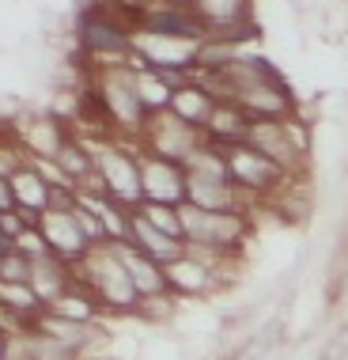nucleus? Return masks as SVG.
Wrapping results in <instances>:
<instances>
[{
	"label": "nucleus",
	"mask_w": 348,
	"mask_h": 360,
	"mask_svg": "<svg viewBox=\"0 0 348 360\" xmlns=\"http://www.w3.org/2000/svg\"><path fill=\"white\" fill-rule=\"evenodd\" d=\"M224 80L231 87V103L243 114H250L254 122L261 118H288L292 114V95L288 84L276 76V69H269L257 57H227L220 65Z\"/></svg>",
	"instance_id": "obj_1"
},
{
	"label": "nucleus",
	"mask_w": 348,
	"mask_h": 360,
	"mask_svg": "<svg viewBox=\"0 0 348 360\" xmlns=\"http://www.w3.org/2000/svg\"><path fill=\"white\" fill-rule=\"evenodd\" d=\"M72 274L102 304V311H114V315H133V311H137L140 315L144 300H140L137 285H133V277L125 274L114 243H95V247L72 266Z\"/></svg>",
	"instance_id": "obj_2"
},
{
	"label": "nucleus",
	"mask_w": 348,
	"mask_h": 360,
	"mask_svg": "<svg viewBox=\"0 0 348 360\" xmlns=\"http://www.w3.org/2000/svg\"><path fill=\"white\" fill-rule=\"evenodd\" d=\"M87 91L91 99L99 103L106 125L118 141H129L137 137L140 144V133H144V122H148V106L140 103L137 95V84H133V69H99V72H87Z\"/></svg>",
	"instance_id": "obj_3"
},
{
	"label": "nucleus",
	"mask_w": 348,
	"mask_h": 360,
	"mask_svg": "<svg viewBox=\"0 0 348 360\" xmlns=\"http://www.w3.org/2000/svg\"><path fill=\"white\" fill-rule=\"evenodd\" d=\"M83 144L91 148V160H95V186L133 212L144 201L140 148L133 152L129 141H118V137H83Z\"/></svg>",
	"instance_id": "obj_4"
},
{
	"label": "nucleus",
	"mask_w": 348,
	"mask_h": 360,
	"mask_svg": "<svg viewBox=\"0 0 348 360\" xmlns=\"http://www.w3.org/2000/svg\"><path fill=\"white\" fill-rule=\"evenodd\" d=\"M178 217H182V239L186 247L193 250H205V255L224 262L231 250L243 247L246 231H250V220L243 209L235 212H208V209H197L189 201L178 205Z\"/></svg>",
	"instance_id": "obj_5"
},
{
	"label": "nucleus",
	"mask_w": 348,
	"mask_h": 360,
	"mask_svg": "<svg viewBox=\"0 0 348 360\" xmlns=\"http://www.w3.org/2000/svg\"><path fill=\"white\" fill-rule=\"evenodd\" d=\"M201 144H205V133L186 125L170 110H152L148 122H144V133H140V152L163 155L170 163H186Z\"/></svg>",
	"instance_id": "obj_6"
},
{
	"label": "nucleus",
	"mask_w": 348,
	"mask_h": 360,
	"mask_svg": "<svg viewBox=\"0 0 348 360\" xmlns=\"http://www.w3.org/2000/svg\"><path fill=\"white\" fill-rule=\"evenodd\" d=\"M246 144H250V148H257L265 160H273L284 174H292V171L303 167V155H307L303 129H295V122H288V118H261V122H250Z\"/></svg>",
	"instance_id": "obj_7"
},
{
	"label": "nucleus",
	"mask_w": 348,
	"mask_h": 360,
	"mask_svg": "<svg viewBox=\"0 0 348 360\" xmlns=\"http://www.w3.org/2000/svg\"><path fill=\"white\" fill-rule=\"evenodd\" d=\"M220 152H224L227 174H231V182H235L239 193H273L288 182V174L280 171L273 160H265L257 148H250L246 141L243 144H224Z\"/></svg>",
	"instance_id": "obj_8"
},
{
	"label": "nucleus",
	"mask_w": 348,
	"mask_h": 360,
	"mask_svg": "<svg viewBox=\"0 0 348 360\" xmlns=\"http://www.w3.org/2000/svg\"><path fill=\"white\" fill-rule=\"evenodd\" d=\"M34 224H38V231L46 236V243H50V255L65 258L69 266H76V262H80L87 250L95 247V243L87 239V231L80 228V217H76V198L69 201V205H50Z\"/></svg>",
	"instance_id": "obj_9"
},
{
	"label": "nucleus",
	"mask_w": 348,
	"mask_h": 360,
	"mask_svg": "<svg viewBox=\"0 0 348 360\" xmlns=\"http://www.w3.org/2000/svg\"><path fill=\"white\" fill-rule=\"evenodd\" d=\"M163 274H167V288L178 292V296H205L220 285V258L186 247L182 258L163 266Z\"/></svg>",
	"instance_id": "obj_10"
},
{
	"label": "nucleus",
	"mask_w": 348,
	"mask_h": 360,
	"mask_svg": "<svg viewBox=\"0 0 348 360\" xmlns=\"http://www.w3.org/2000/svg\"><path fill=\"white\" fill-rule=\"evenodd\" d=\"M140 190H144V201L182 205L186 201V171H182V163L140 152Z\"/></svg>",
	"instance_id": "obj_11"
},
{
	"label": "nucleus",
	"mask_w": 348,
	"mask_h": 360,
	"mask_svg": "<svg viewBox=\"0 0 348 360\" xmlns=\"http://www.w3.org/2000/svg\"><path fill=\"white\" fill-rule=\"evenodd\" d=\"M189 12L205 23L208 38L227 42L231 34H246L250 0H189Z\"/></svg>",
	"instance_id": "obj_12"
},
{
	"label": "nucleus",
	"mask_w": 348,
	"mask_h": 360,
	"mask_svg": "<svg viewBox=\"0 0 348 360\" xmlns=\"http://www.w3.org/2000/svg\"><path fill=\"white\" fill-rule=\"evenodd\" d=\"M186 201L208 212H235L239 190L231 182V174H205V171H186Z\"/></svg>",
	"instance_id": "obj_13"
},
{
	"label": "nucleus",
	"mask_w": 348,
	"mask_h": 360,
	"mask_svg": "<svg viewBox=\"0 0 348 360\" xmlns=\"http://www.w3.org/2000/svg\"><path fill=\"white\" fill-rule=\"evenodd\" d=\"M72 129H65L57 118H34V122H23L15 144L23 148L27 160H57L61 148L69 144Z\"/></svg>",
	"instance_id": "obj_14"
},
{
	"label": "nucleus",
	"mask_w": 348,
	"mask_h": 360,
	"mask_svg": "<svg viewBox=\"0 0 348 360\" xmlns=\"http://www.w3.org/2000/svg\"><path fill=\"white\" fill-rule=\"evenodd\" d=\"M114 250H118V258H121L125 274H129V277H133V285H137L140 300L170 296V288H167V274H163V266H159L156 258L140 255V250L133 247V243H114Z\"/></svg>",
	"instance_id": "obj_15"
},
{
	"label": "nucleus",
	"mask_w": 348,
	"mask_h": 360,
	"mask_svg": "<svg viewBox=\"0 0 348 360\" xmlns=\"http://www.w3.org/2000/svg\"><path fill=\"white\" fill-rule=\"evenodd\" d=\"M125 243H133L140 255L156 258L159 266H167V262L186 255V239H174V236H167V231H159L156 224H148L137 209L129 212V236H125Z\"/></svg>",
	"instance_id": "obj_16"
},
{
	"label": "nucleus",
	"mask_w": 348,
	"mask_h": 360,
	"mask_svg": "<svg viewBox=\"0 0 348 360\" xmlns=\"http://www.w3.org/2000/svg\"><path fill=\"white\" fill-rule=\"evenodd\" d=\"M8 182H12V190H15V209H19V212H27L31 220H38L46 209H50V201H53V186L46 182V174L38 171L31 160H27L23 167H19Z\"/></svg>",
	"instance_id": "obj_17"
},
{
	"label": "nucleus",
	"mask_w": 348,
	"mask_h": 360,
	"mask_svg": "<svg viewBox=\"0 0 348 360\" xmlns=\"http://www.w3.org/2000/svg\"><path fill=\"white\" fill-rule=\"evenodd\" d=\"M72 281H76V274L65 258H57V255L31 258V288H34V296L42 300V307H50Z\"/></svg>",
	"instance_id": "obj_18"
},
{
	"label": "nucleus",
	"mask_w": 348,
	"mask_h": 360,
	"mask_svg": "<svg viewBox=\"0 0 348 360\" xmlns=\"http://www.w3.org/2000/svg\"><path fill=\"white\" fill-rule=\"evenodd\" d=\"M31 330H38V334H46V338H53V342H61L65 349H72V353H80V356L95 345V338H99V326L72 323V319H61V315H53V311H42V315L31 323Z\"/></svg>",
	"instance_id": "obj_19"
},
{
	"label": "nucleus",
	"mask_w": 348,
	"mask_h": 360,
	"mask_svg": "<svg viewBox=\"0 0 348 360\" xmlns=\"http://www.w3.org/2000/svg\"><path fill=\"white\" fill-rule=\"evenodd\" d=\"M170 114H178L186 125H193V129H201L205 133V125L212 118V110H216V99L205 91V87H197V84H178L174 87V95H170V106H167Z\"/></svg>",
	"instance_id": "obj_20"
},
{
	"label": "nucleus",
	"mask_w": 348,
	"mask_h": 360,
	"mask_svg": "<svg viewBox=\"0 0 348 360\" xmlns=\"http://www.w3.org/2000/svg\"><path fill=\"white\" fill-rule=\"evenodd\" d=\"M250 114H243L235 103H216V110H212V118L205 125V141L208 144H243L246 133H250Z\"/></svg>",
	"instance_id": "obj_21"
},
{
	"label": "nucleus",
	"mask_w": 348,
	"mask_h": 360,
	"mask_svg": "<svg viewBox=\"0 0 348 360\" xmlns=\"http://www.w3.org/2000/svg\"><path fill=\"white\" fill-rule=\"evenodd\" d=\"M46 311H53V315H61V319H72V323H83V326H99V319L106 315L102 304L80 285V281H72Z\"/></svg>",
	"instance_id": "obj_22"
},
{
	"label": "nucleus",
	"mask_w": 348,
	"mask_h": 360,
	"mask_svg": "<svg viewBox=\"0 0 348 360\" xmlns=\"http://www.w3.org/2000/svg\"><path fill=\"white\" fill-rule=\"evenodd\" d=\"M0 307L19 315L23 323H34L38 315H42V300L34 296L31 285H19V281H0Z\"/></svg>",
	"instance_id": "obj_23"
},
{
	"label": "nucleus",
	"mask_w": 348,
	"mask_h": 360,
	"mask_svg": "<svg viewBox=\"0 0 348 360\" xmlns=\"http://www.w3.org/2000/svg\"><path fill=\"white\" fill-rule=\"evenodd\" d=\"M137 212L148 224H156L159 231H167V236L182 239V217H178V205H159V201H140Z\"/></svg>",
	"instance_id": "obj_24"
},
{
	"label": "nucleus",
	"mask_w": 348,
	"mask_h": 360,
	"mask_svg": "<svg viewBox=\"0 0 348 360\" xmlns=\"http://www.w3.org/2000/svg\"><path fill=\"white\" fill-rule=\"evenodd\" d=\"M23 345H27V353H31L34 360H83L80 353L65 349L61 342H53V338L38 334V330H27V334H23Z\"/></svg>",
	"instance_id": "obj_25"
},
{
	"label": "nucleus",
	"mask_w": 348,
	"mask_h": 360,
	"mask_svg": "<svg viewBox=\"0 0 348 360\" xmlns=\"http://www.w3.org/2000/svg\"><path fill=\"white\" fill-rule=\"evenodd\" d=\"M0 281H19V285H31V258L19 255L15 247H4V258H0Z\"/></svg>",
	"instance_id": "obj_26"
},
{
	"label": "nucleus",
	"mask_w": 348,
	"mask_h": 360,
	"mask_svg": "<svg viewBox=\"0 0 348 360\" xmlns=\"http://www.w3.org/2000/svg\"><path fill=\"white\" fill-rule=\"evenodd\" d=\"M12 247L19 250V255H27V258H42V255H50V243H46V236L38 231V224H31V228L19 236Z\"/></svg>",
	"instance_id": "obj_27"
},
{
	"label": "nucleus",
	"mask_w": 348,
	"mask_h": 360,
	"mask_svg": "<svg viewBox=\"0 0 348 360\" xmlns=\"http://www.w3.org/2000/svg\"><path fill=\"white\" fill-rule=\"evenodd\" d=\"M0 212H15V190L8 179H0Z\"/></svg>",
	"instance_id": "obj_28"
},
{
	"label": "nucleus",
	"mask_w": 348,
	"mask_h": 360,
	"mask_svg": "<svg viewBox=\"0 0 348 360\" xmlns=\"http://www.w3.org/2000/svg\"><path fill=\"white\" fill-rule=\"evenodd\" d=\"M8 360H34L31 353H27L23 338H12V349H8Z\"/></svg>",
	"instance_id": "obj_29"
},
{
	"label": "nucleus",
	"mask_w": 348,
	"mask_h": 360,
	"mask_svg": "<svg viewBox=\"0 0 348 360\" xmlns=\"http://www.w3.org/2000/svg\"><path fill=\"white\" fill-rule=\"evenodd\" d=\"M8 349H12V338H8L4 330H0V360H8Z\"/></svg>",
	"instance_id": "obj_30"
},
{
	"label": "nucleus",
	"mask_w": 348,
	"mask_h": 360,
	"mask_svg": "<svg viewBox=\"0 0 348 360\" xmlns=\"http://www.w3.org/2000/svg\"><path fill=\"white\" fill-rule=\"evenodd\" d=\"M0 258H4V243H0Z\"/></svg>",
	"instance_id": "obj_31"
},
{
	"label": "nucleus",
	"mask_w": 348,
	"mask_h": 360,
	"mask_svg": "<svg viewBox=\"0 0 348 360\" xmlns=\"http://www.w3.org/2000/svg\"><path fill=\"white\" fill-rule=\"evenodd\" d=\"M0 243H4V239H0Z\"/></svg>",
	"instance_id": "obj_32"
}]
</instances>
